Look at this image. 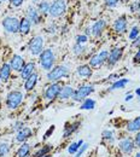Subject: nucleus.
Instances as JSON below:
<instances>
[{"instance_id": "nucleus-1", "label": "nucleus", "mask_w": 140, "mask_h": 157, "mask_svg": "<svg viewBox=\"0 0 140 157\" xmlns=\"http://www.w3.org/2000/svg\"><path fill=\"white\" fill-rule=\"evenodd\" d=\"M55 60H56L55 52L51 48L44 50L40 53V56H39V63H40L41 68L45 71H50L55 67Z\"/></svg>"}, {"instance_id": "nucleus-2", "label": "nucleus", "mask_w": 140, "mask_h": 157, "mask_svg": "<svg viewBox=\"0 0 140 157\" xmlns=\"http://www.w3.org/2000/svg\"><path fill=\"white\" fill-rule=\"evenodd\" d=\"M68 74H69V69L65 65H57V67H53L50 71H47L46 78L51 82H57L60 78H65Z\"/></svg>"}, {"instance_id": "nucleus-3", "label": "nucleus", "mask_w": 140, "mask_h": 157, "mask_svg": "<svg viewBox=\"0 0 140 157\" xmlns=\"http://www.w3.org/2000/svg\"><path fill=\"white\" fill-rule=\"evenodd\" d=\"M23 98H24V96H23V93L21 91H12V92H10L7 94V97H6V108L9 110L17 109L22 104Z\"/></svg>"}, {"instance_id": "nucleus-4", "label": "nucleus", "mask_w": 140, "mask_h": 157, "mask_svg": "<svg viewBox=\"0 0 140 157\" xmlns=\"http://www.w3.org/2000/svg\"><path fill=\"white\" fill-rule=\"evenodd\" d=\"M94 92V87L92 86V85H83V86H80L75 92H74V94H73V97L71 99L74 100V101H83L85 99L87 98L91 93H93Z\"/></svg>"}, {"instance_id": "nucleus-5", "label": "nucleus", "mask_w": 140, "mask_h": 157, "mask_svg": "<svg viewBox=\"0 0 140 157\" xmlns=\"http://www.w3.org/2000/svg\"><path fill=\"white\" fill-rule=\"evenodd\" d=\"M20 23L21 21L18 18L12 17V16H9V17H5L2 20V27H4V29L7 33L15 34V33H18L20 32Z\"/></svg>"}, {"instance_id": "nucleus-6", "label": "nucleus", "mask_w": 140, "mask_h": 157, "mask_svg": "<svg viewBox=\"0 0 140 157\" xmlns=\"http://www.w3.org/2000/svg\"><path fill=\"white\" fill-rule=\"evenodd\" d=\"M30 55L33 56H40V53L44 51V38L41 35L34 36L32 41L29 42V47H28Z\"/></svg>"}, {"instance_id": "nucleus-7", "label": "nucleus", "mask_w": 140, "mask_h": 157, "mask_svg": "<svg viewBox=\"0 0 140 157\" xmlns=\"http://www.w3.org/2000/svg\"><path fill=\"white\" fill-rule=\"evenodd\" d=\"M60 88H62V86H60L59 82H53V83L48 85L46 87L45 92H44V98L46 99V100H48V101L55 100L56 98H58Z\"/></svg>"}, {"instance_id": "nucleus-8", "label": "nucleus", "mask_w": 140, "mask_h": 157, "mask_svg": "<svg viewBox=\"0 0 140 157\" xmlns=\"http://www.w3.org/2000/svg\"><path fill=\"white\" fill-rule=\"evenodd\" d=\"M66 10V2L65 0H55L52 4H51V7H50V15L55 18L60 17Z\"/></svg>"}, {"instance_id": "nucleus-9", "label": "nucleus", "mask_w": 140, "mask_h": 157, "mask_svg": "<svg viewBox=\"0 0 140 157\" xmlns=\"http://www.w3.org/2000/svg\"><path fill=\"white\" fill-rule=\"evenodd\" d=\"M108 57H109V51L108 50L100 51L99 53L94 55L92 58L89 59V67L91 68H99L108 60Z\"/></svg>"}, {"instance_id": "nucleus-10", "label": "nucleus", "mask_w": 140, "mask_h": 157, "mask_svg": "<svg viewBox=\"0 0 140 157\" xmlns=\"http://www.w3.org/2000/svg\"><path fill=\"white\" fill-rule=\"evenodd\" d=\"M119 147H120V150L124 155L132 154L133 150H134V147H135L134 139H131V138H124V139H122L120 143H119Z\"/></svg>"}, {"instance_id": "nucleus-11", "label": "nucleus", "mask_w": 140, "mask_h": 157, "mask_svg": "<svg viewBox=\"0 0 140 157\" xmlns=\"http://www.w3.org/2000/svg\"><path fill=\"white\" fill-rule=\"evenodd\" d=\"M123 55V50L121 47H115L109 52V57H108V65L109 67H114L116 63H119V60L122 58Z\"/></svg>"}, {"instance_id": "nucleus-12", "label": "nucleus", "mask_w": 140, "mask_h": 157, "mask_svg": "<svg viewBox=\"0 0 140 157\" xmlns=\"http://www.w3.org/2000/svg\"><path fill=\"white\" fill-rule=\"evenodd\" d=\"M25 18H28V20L30 21L32 25L39 24L41 20L39 11H38L35 7H33V6H29V7H28V10H27V12H25Z\"/></svg>"}, {"instance_id": "nucleus-13", "label": "nucleus", "mask_w": 140, "mask_h": 157, "mask_svg": "<svg viewBox=\"0 0 140 157\" xmlns=\"http://www.w3.org/2000/svg\"><path fill=\"white\" fill-rule=\"evenodd\" d=\"M10 65L12 68V70L15 71H20L23 69V67L25 65V62H24V58L20 56V55H13L12 58L10 59Z\"/></svg>"}, {"instance_id": "nucleus-14", "label": "nucleus", "mask_w": 140, "mask_h": 157, "mask_svg": "<svg viewBox=\"0 0 140 157\" xmlns=\"http://www.w3.org/2000/svg\"><path fill=\"white\" fill-rule=\"evenodd\" d=\"M32 136H33V129L29 128V127H24V128H22L21 131L17 132L16 141L17 143H25Z\"/></svg>"}, {"instance_id": "nucleus-15", "label": "nucleus", "mask_w": 140, "mask_h": 157, "mask_svg": "<svg viewBox=\"0 0 140 157\" xmlns=\"http://www.w3.org/2000/svg\"><path fill=\"white\" fill-rule=\"evenodd\" d=\"M34 73H35V63H34V62L25 63V65H24L23 69L21 70V78L25 81L27 78H29L30 75H33Z\"/></svg>"}, {"instance_id": "nucleus-16", "label": "nucleus", "mask_w": 140, "mask_h": 157, "mask_svg": "<svg viewBox=\"0 0 140 157\" xmlns=\"http://www.w3.org/2000/svg\"><path fill=\"white\" fill-rule=\"evenodd\" d=\"M11 71L12 68L10 65V63H5L0 67V82H6L9 81V78L11 76Z\"/></svg>"}, {"instance_id": "nucleus-17", "label": "nucleus", "mask_w": 140, "mask_h": 157, "mask_svg": "<svg viewBox=\"0 0 140 157\" xmlns=\"http://www.w3.org/2000/svg\"><path fill=\"white\" fill-rule=\"evenodd\" d=\"M92 68L89 67V64H83V65H79L76 68V74L78 76H80L82 78H88L92 76Z\"/></svg>"}, {"instance_id": "nucleus-18", "label": "nucleus", "mask_w": 140, "mask_h": 157, "mask_svg": "<svg viewBox=\"0 0 140 157\" xmlns=\"http://www.w3.org/2000/svg\"><path fill=\"white\" fill-rule=\"evenodd\" d=\"M74 92H75V90L71 87V86H69V85H65V86H62V88H60V92L59 94H58V98L60 100H65V99H70L73 97V94H74Z\"/></svg>"}, {"instance_id": "nucleus-19", "label": "nucleus", "mask_w": 140, "mask_h": 157, "mask_svg": "<svg viewBox=\"0 0 140 157\" xmlns=\"http://www.w3.org/2000/svg\"><path fill=\"white\" fill-rule=\"evenodd\" d=\"M114 29L116 33H120V34L124 33L127 30V21H126L124 16H121L114 22Z\"/></svg>"}, {"instance_id": "nucleus-20", "label": "nucleus", "mask_w": 140, "mask_h": 157, "mask_svg": "<svg viewBox=\"0 0 140 157\" xmlns=\"http://www.w3.org/2000/svg\"><path fill=\"white\" fill-rule=\"evenodd\" d=\"M104 28H105V21L104 20L97 21V22L91 27L92 35H93V36H100L101 33L104 32Z\"/></svg>"}, {"instance_id": "nucleus-21", "label": "nucleus", "mask_w": 140, "mask_h": 157, "mask_svg": "<svg viewBox=\"0 0 140 157\" xmlns=\"http://www.w3.org/2000/svg\"><path fill=\"white\" fill-rule=\"evenodd\" d=\"M80 128V122H74V123H70V124H66L65 128H64V133H63V138L66 139V138L71 137L78 129Z\"/></svg>"}, {"instance_id": "nucleus-22", "label": "nucleus", "mask_w": 140, "mask_h": 157, "mask_svg": "<svg viewBox=\"0 0 140 157\" xmlns=\"http://www.w3.org/2000/svg\"><path fill=\"white\" fill-rule=\"evenodd\" d=\"M38 78H39V74L38 73H34L33 75H30L29 78L25 80V82H24V88H25V91H32L34 87H35V85H36V82H38Z\"/></svg>"}, {"instance_id": "nucleus-23", "label": "nucleus", "mask_w": 140, "mask_h": 157, "mask_svg": "<svg viewBox=\"0 0 140 157\" xmlns=\"http://www.w3.org/2000/svg\"><path fill=\"white\" fill-rule=\"evenodd\" d=\"M127 131L131 132V133H137L140 131V116L139 117H135L133 118L132 121H129L126 126Z\"/></svg>"}, {"instance_id": "nucleus-24", "label": "nucleus", "mask_w": 140, "mask_h": 157, "mask_svg": "<svg viewBox=\"0 0 140 157\" xmlns=\"http://www.w3.org/2000/svg\"><path fill=\"white\" fill-rule=\"evenodd\" d=\"M30 156V145L28 143H22L20 149L16 152V157H28Z\"/></svg>"}, {"instance_id": "nucleus-25", "label": "nucleus", "mask_w": 140, "mask_h": 157, "mask_svg": "<svg viewBox=\"0 0 140 157\" xmlns=\"http://www.w3.org/2000/svg\"><path fill=\"white\" fill-rule=\"evenodd\" d=\"M30 28H32V23L28 18H23L20 23V33L22 35H27L29 32H30Z\"/></svg>"}, {"instance_id": "nucleus-26", "label": "nucleus", "mask_w": 140, "mask_h": 157, "mask_svg": "<svg viewBox=\"0 0 140 157\" xmlns=\"http://www.w3.org/2000/svg\"><path fill=\"white\" fill-rule=\"evenodd\" d=\"M51 150H52V145H51V144H46V145L41 146L40 149H39L32 157H45L50 154ZM28 157H30V156H28Z\"/></svg>"}, {"instance_id": "nucleus-27", "label": "nucleus", "mask_w": 140, "mask_h": 157, "mask_svg": "<svg viewBox=\"0 0 140 157\" xmlns=\"http://www.w3.org/2000/svg\"><path fill=\"white\" fill-rule=\"evenodd\" d=\"M96 108V100L92 98H86L80 105L81 110H93Z\"/></svg>"}, {"instance_id": "nucleus-28", "label": "nucleus", "mask_w": 140, "mask_h": 157, "mask_svg": "<svg viewBox=\"0 0 140 157\" xmlns=\"http://www.w3.org/2000/svg\"><path fill=\"white\" fill-rule=\"evenodd\" d=\"M127 83H129V80H128V78H119V80H116V81H115V82L111 85L110 91H115V90L124 88Z\"/></svg>"}, {"instance_id": "nucleus-29", "label": "nucleus", "mask_w": 140, "mask_h": 157, "mask_svg": "<svg viewBox=\"0 0 140 157\" xmlns=\"http://www.w3.org/2000/svg\"><path fill=\"white\" fill-rule=\"evenodd\" d=\"M101 139H103L104 141H108L109 144H112V143L115 141V134H114L112 131L105 129V131H103V133H101Z\"/></svg>"}, {"instance_id": "nucleus-30", "label": "nucleus", "mask_w": 140, "mask_h": 157, "mask_svg": "<svg viewBox=\"0 0 140 157\" xmlns=\"http://www.w3.org/2000/svg\"><path fill=\"white\" fill-rule=\"evenodd\" d=\"M50 7H51V4L48 1H41L38 5V11L40 15H47L50 12Z\"/></svg>"}, {"instance_id": "nucleus-31", "label": "nucleus", "mask_w": 140, "mask_h": 157, "mask_svg": "<svg viewBox=\"0 0 140 157\" xmlns=\"http://www.w3.org/2000/svg\"><path fill=\"white\" fill-rule=\"evenodd\" d=\"M82 144H83V140H79V141H76V143H71V144L69 145V147H68V152H69L70 155H75V154L78 152V150L81 147Z\"/></svg>"}, {"instance_id": "nucleus-32", "label": "nucleus", "mask_w": 140, "mask_h": 157, "mask_svg": "<svg viewBox=\"0 0 140 157\" xmlns=\"http://www.w3.org/2000/svg\"><path fill=\"white\" fill-rule=\"evenodd\" d=\"M11 147L7 143H4V141H0V157H5L6 155H9Z\"/></svg>"}, {"instance_id": "nucleus-33", "label": "nucleus", "mask_w": 140, "mask_h": 157, "mask_svg": "<svg viewBox=\"0 0 140 157\" xmlns=\"http://www.w3.org/2000/svg\"><path fill=\"white\" fill-rule=\"evenodd\" d=\"M85 47H83V45H80V44H75L74 45V47H73V52H74V55H76V56H80L82 55L83 52H85Z\"/></svg>"}, {"instance_id": "nucleus-34", "label": "nucleus", "mask_w": 140, "mask_h": 157, "mask_svg": "<svg viewBox=\"0 0 140 157\" xmlns=\"http://www.w3.org/2000/svg\"><path fill=\"white\" fill-rule=\"evenodd\" d=\"M139 32H140V29H139V27H133L132 28V30H131V33H129V35H128V38L131 40H134L135 38H138V35H139Z\"/></svg>"}, {"instance_id": "nucleus-35", "label": "nucleus", "mask_w": 140, "mask_h": 157, "mask_svg": "<svg viewBox=\"0 0 140 157\" xmlns=\"http://www.w3.org/2000/svg\"><path fill=\"white\" fill-rule=\"evenodd\" d=\"M88 146H89V145H88L87 143H83V144L81 145L80 149L78 150V152L75 154V156H74V157H82V155H83V154L86 152V150L88 149Z\"/></svg>"}, {"instance_id": "nucleus-36", "label": "nucleus", "mask_w": 140, "mask_h": 157, "mask_svg": "<svg viewBox=\"0 0 140 157\" xmlns=\"http://www.w3.org/2000/svg\"><path fill=\"white\" fill-rule=\"evenodd\" d=\"M87 35H78L76 36V44H80V45H83V44H86L87 42Z\"/></svg>"}, {"instance_id": "nucleus-37", "label": "nucleus", "mask_w": 140, "mask_h": 157, "mask_svg": "<svg viewBox=\"0 0 140 157\" xmlns=\"http://www.w3.org/2000/svg\"><path fill=\"white\" fill-rule=\"evenodd\" d=\"M140 10V2L139 1H134L132 5H131V11L132 12H138Z\"/></svg>"}, {"instance_id": "nucleus-38", "label": "nucleus", "mask_w": 140, "mask_h": 157, "mask_svg": "<svg viewBox=\"0 0 140 157\" xmlns=\"http://www.w3.org/2000/svg\"><path fill=\"white\" fill-rule=\"evenodd\" d=\"M22 128H24V123H23L22 121H17V122L13 124V131H16V132L21 131Z\"/></svg>"}, {"instance_id": "nucleus-39", "label": "nucleus", "mask_w": 140, "mask_h": 157, "mask_svg": "<svg viewBox=\"0 0 140 157\" xmlns=\"http://www.w3.org/2000/svg\"><path fill=\"white\" fill-rule=\"evenodd\" d=\"M117 2H119V0H105V5L109 6V7H114V6H116Z\"/></svg>"}, {"instance_id": "nucleus-40", "label": "nucleus", "mask_w": 140, "mask_h": 157, "mask_svg": "<svg viewBox=\"0 0 140 157\" xmlns=\"http://www.w3.org/2000/svg\"><path fill=\"white\" fill-rule=\"evenodd\" d=\"M134 144H135V147H140V131L137 132V134L134 137Z\"/></svg>"}, {"instance_id": "nucleus-41", "label": "nucleus", "mask_w": 140, "mask_h": 157, "mask_svg": "<svg viewBox=\"0 0 140 157\" xmlns=\"http://www.w3.org/2000/svg\"><path fill=\"white\" fill-rule=\"evenodd\" d=\"M53 131H55V126H51V128H48V129H47V132L45 133L44 139H47V138H48L51 134H52V133H53Z\"/></svg>"}, {"instance_id": "nucleus-42", "label": "nucleus", "mask_w": 140, "mask_h": 157, "mask_svg": "<svg viewBox=\"0 0 140 157\" xmlns=\"http://www.w3.org/2000/svg\"><path fill=\"white\" fill-rule=\"evenodd\" d=\"M10 1H11L12 6H15V7H18L23 4V0H10Z\"/></svg>"}, {"instance_id": "nucleus-43", "label": "nucleus", "mask_w": 140, "mask_h": 157, "mask_svg": "<svg viewBox=\"0 0 140 157\" xmlns=\"http://www.w3.org/2000/svg\"><path fill=\"white\" fill-rule=\"evenodd\" d=\"M133 46L140 47V35H138V38H135V39L133 40Z\"/></svg>"}, {"instance_id": "nucleus-44", "label": "nucleus", "mask_w": 140, "mask_h": 157, "mask_svg": "<svg viewBox=\"0 0 140 157\" xmlns=\"http://www.w3.org/2000/svg\"><path fill=\"white\" fill-rule=\"evenodd\" d=\"M134 62H140V47L138 50V52L135 53V56H134Z\"/></svg>"}, {"instance_id": "nucleus-45", "label": "nucleus", "mask_w": 140, "mask_h": 157, "mask_svg": "<svg viewBox=\"0 0 140 157\" xmlns=\"http://www.w3.org/2000/svg\"><path fill=\"white\" fill-rule=\"evenodd\" d=\"M132 99H133V96H132V94H129V96H127V97L124 98V100H126V101H128V100H132Z\"/></svg>"}, {"instance_id": "nucleus-46", "label": "nucleus", "mask_w": 140, "mask_h": 157, "mask_svg": "<svg viewBox=\"0 0 140 157\" xmlns=\"http://www.w3.org/2000/svg\"><path fill=\"white\" fill-rule=\"evenodd\" d=\"M135 93H137V96H138V97L140 98V87H139V88H137V90H135Z\"/></svg>"}, {"instance_id": "nucleus-47", "label": "nucleus", "mask_w": 140, "mask_h": 157, "mask_svg": "<svg viewBox=\"0 0 140 157\" xmlns=\"http://www.w3.org/2000/svg\"><path fill=\"white\" fill-rule=\"evenodd\" d=\"M134 157H140V152H138V154H137V155H135Z\"/></svg>"}, {"instance_id": "nucleus-48", "label": "nucleus", "mask_w": 140, "mask_h": 157, "mask_svg": "<svg viewBox=\"0 0 140 157\" xmlns=\"http://www.w3.org/2000/svg\"><path fill=\"white\" fill-rule=\"evenodd\" d=\"M122 2H127V1H129V0H121Z\"/></svg>"}, {"instance_id": "nucleus-49", "label": "nucleus", "mask_w": 140, "mask_h": 157, "mask_svg": "<svg viewBox=\"0 0 140 157\" xmlns=\"http://www.w3.org/2000/svg\"><path fill=\"white\" fill-rule=\"evenodd\" d=\"M0 1H7V0H0Z\"/></svg>"}, {"instance_id": "nucleus-50", "label": "nucleus", "mask_w": 140, "mask_h": 157, "mask_svg": "<svg viewBox=\"0 0 140 157\" xmlns=\"http://www.w3.org/2000/svg\"><path fill=\"white\" fill-rule=\"evenodd\" d=\"M33 1H39V0H33Z\"/></svg>"}]
</instances>
